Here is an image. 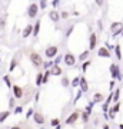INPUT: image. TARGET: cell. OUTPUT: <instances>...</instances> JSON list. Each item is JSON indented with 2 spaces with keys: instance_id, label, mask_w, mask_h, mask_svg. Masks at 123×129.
Returning a JSON list of instances; mask_svg holds the SVG:
<instances>
[{
  "instance_id": "6da1fadb",
  "label": "cell",
  "mask_w": 123,
  "mask_h": 129,
  "mask_svg": "<svg viewBox=\"0 0 123 129\" xmlns=\"http://www.w3.org/2000/svg\"><path fill=\"white\" fill-rule=\"evenodd\" d=\"M109 72H110V76H112V80H119V82L123 80V75H122V72H120L119 64L112 63L110 68H109Z\"/></svg>"
},
{
  "instance_id": "7a4b0ae2",
  "label": "cell",
  "mask_w": 123,
  "mask_h": 129,
  "mask_svg": "<svg viewBox=\"0 0 123 129\" xmlns=\"http://www.w3.org/2000/svg\"><path fill=\"white\" fill-rule=\"evenodd\" d=\"M110 32H112V36L113 37H117L119 35L122 36L123 33V23L122 22H113L110 24Z\"/></svg>"
},
{
  "instance_id": "3957f363",
  "label": "cell",
  "mask_w": 123,
  "mask_h": 129,
  "mask_svg": "<svg viewBox=\"0 0 123 129\" xmlns=\"http://www.w3.org/2000/svg\"><path fill=\"white\" fill-rule=\"evenodd\" d=\"M29 59H30V62L33 63V66H34V68L43 66V57H42L37 52H32V53L29 55Z\"/></svg>"
},
{
  "instance_id": "277c9868",
  "label": "cell",
  "mask_w": 123,
  "mask_h": 129,
  "mask_svg": "<svg viewBox=\"0 0 123 129\" xmlns=\"http://www.w3.org/2000/svg\"><path fill=\"white\" fill-rule=\"evenodd\" d=\"M59 55V47L57 46H49V47H46V50H45V56L47 57V59H56V56Z\"/></svg>"
},
{
  "instance_id": "5b68a950",
  "label": "cell",
  "mask_w": 123,
  "mask_h": 129,
  "mask_svg": "<svg viewBox=\"0 0 123 129\" xmlns=\"http://www.w3.org/2000/svg\"><path fill=\"white\" fill-rule=\"evenodd\" d=\"M79 118H80V111H73L72 113L66 118V122H64V123L66 125H74L79 120Z\"/></svg>"
},
{
  "instance_id": "8992f818",
  "label": "cell",
  "mask_w": 123,
  "mask_h": 129,
  "mask_svg": "<svg viewBox=\"0 0 123 129\" xmlns=\"http://www.w3.org/2000/svg\"><path fill=\"white\" fill-rule=\"evenodd\" d=\"M39 3H30L27 7V16L30 19H34L37 16V13H39Z\"/></svg>"
},
{
  "instance_id": "52a82bcc",
  "label": "cell",
  "mask_w": 123,
  "mask_h": 129,
  "mask_svg": "<svg viewBox=\"0 0 123 129\" xmlns=\"http://www.w3.org/2000/svg\"><path fill=\"white\" fill-rule=\"evenodd\" d=\"M63 60H64V64L66 66H74L76 64V56L73 55V53H70V52H67L63 56Z\"/></svg>"
},
{
  "instance_id": "ba28073f",
  "label": "cell",
  "mask_w": 123,
  "mask_h": 129,
  "mask_svg": "<svg viewBox=\"0 0 123 129\" xmlns=\"http://www.w3.org/2000/svg\"><path fill=\"white\" fill-rule=\"evenodd\" d=\"M97 46V35L92 32L89 36V50H95Z\"/></svg>"
},
{
  "instance_id": "9c48e42d",
  "label": "cell",
  "mask_w": 123,
  "mask_h": 129,
  "mask_svg": "<svg viewBox=\"0 0 123 129\" xmlns=\"http://www.w3.org/2000/svg\"><path fill=\"white\" fill-rule=\"evenodd\" d=\"M13 98L14 99H22L23 95H24V90H23V88H20L19 85H13Z\"/></svg>"
},
{
  "instance_id": "30bf717a",
  "label": "cell",
  "mask_w": 123,
  "mask_h": 129,
  "mask_svg": "<svg viewBox=\"0 0 123 129\" xmlns=\"http://www.w3.org/2000/svg\"><path fill=\"white\" fill-rule=\"evenodd\" d=\"M33 122L37 125H43L45 123V115L40 113V112H34L33 113Z\"/></svg>"
},
{
  "instance_id": "8fae6325",
  "label": "cell",
  "mask_w": 123,
  "mask_h": 129,
  "mask_svg": "<svg viewBox=\"0 0 123 129\" xmlns=\"http://www.w3.org/2000/svg\"><path fill=\"white\" fill-rule=\"evenodd\" d=\"M79 89H80L83 93H86L87 90H89V83H87V80H86L85 76H80V85H79Z\"/></svg>"
},
{
  "instance_id": "7c38bea8",
  "label": "cell",
  "mask_w": 123,
  "mask_h": 129,
  "mask_svg": "<svg viewBox=\"0 0 123 129\" xmlns=\"http://www.w3.org/2000/svg\"><path fill=\"white\" fill-rule=\"evenodd\" d=\"M97 56H99V57H112V53H110L105 46H102V47L97 49Z\"/></svg>"
},
{
  "instance_id": "4fadbf2b",
  "label": "cell",
  "mask_w": 123,
  "mask_h": 129,
  "mask_svg": "<svg viewBox=\"0 0 123 129\" xmlns=\"http://www.w3.org/2000/svg\"><path fill=\"white\" fill-rule=\"evenodd\" d=\"M49 19H50L52 22H55V23H57L60 20V13L57 12V10H52V12H49Z\"/></svg>"
},
{
  "instance_id": "5bb4252c",
  "label": "cell",
  "mask_w": 123,
  "mask_h": 129,
  "mask_svg": "<svg viewBox=\"0 0 123 129\" xmlns=\"http://www.w3.org/2000/svg\"><path fill=\"white\" fill-rule=\"evenodd\" d=\"M30 35H33V24H27L26 27L23 29V33H22V37L23 39H27Z\"/></svg>"
},
{
  "instance_id": "9a60e30c",
  "label": "cell",
  "mask_w": 123,
  "mask_h": 129,
  "mask_svg": "<svg viewBox=\"0 0 123 129\" xmlns=\"http://www.w3.org/2000/svg\"><path fill=\"white\" fill-rule=\"evenodd\" d=\"M50 73H52V76H60V75L63 73V70H62L60 66L53 64V66H52V69H50Z\"/></svg>"
},
{
  "instance_id": "2e32d148",
  "label": "cell",
  "mask_w": 123,
  "mask_h": 129,
  "mask_svg": "<svg viewBox=\"0 0 123 129\" xmlns=\"http://www.w3.org/2000/svg\"><path fill=\"white\" fill-rule=\"evenodd\" d=\"M93 102H95V103H103V102H105L103 93H100V92L95 93V95H93Z\"/></svg>"
},
{
  "instance_id": "e0dca14e",
  "label": "cell",
  "mask_w": 123,
  "mask_h": 129,
  "mask_svg": "<svg viewBox=\"0 0 123 129\" xmlns=\"http://www.w3.org/2000/svg\"><path fill=\"white\" fill-rule=\"evenodd\" d=\"M40 26H42V22L37 20L36 23H34V26H33V37L39 36V33H40Z\"/></svg>"
},
{
  "instance_id": "ac0fdd59",
  "label": "cell",
  "mask_w": 123,
  "mask_h": 129,
  "mask_svg": "<svg viewBox=\"0 0 123 129\" xmlns=\"http://www.w3.org/2000/svg\"><path fill=\"white\" fill-rule=\"evenodd\" d=\"M114 56L117 60H122L123 55H122V46L120 45H114Z\"/></svg>"
},
{
  "instance_id": "d6986e66",
  "label": "cell",
  "mask_w": 123,
  "mask_h": 129,
  "mask_svg": "<svg viewBox=\"0 0 123 129\" xmlns=\"http://www.w3.org/2000/svg\"><path fill=\"white\" fill-rule=\"evenodd\" d=\"M120 93H122V90H120V88H116L113 92V102L114 103H119V99H120Z\"/></svg>"
},
{
  "instance_id": "ffe728a7",
  "label": "cell",
  "mask_w": 123,
  "mask_h": 129,
  "mask_svg": "<svg viewBox=\"0 0 123 129\" xmlns=\"http://www.w3.org/2000/svg\"><path fill=\"white\" fill-rule=\"evenodd\" d=\"M10 113H12L10 111H3V112H0V123L6 122V119H7V118L10 116Z\"/></svg>"
},
{
  "instance_id": "44dd1931",
  "label": "cell",
  "mask_w": 123,
  "mask_h": 129,
  "mask_svg": "<svg viewBox=\"0 0 123 129\" xmlns=\"http://www.w3.org/2000/svg\"><path fill=\"white\" fill-rule=\"evenodd\" d=\"M89 55H90V50L87 49V50H85V52H82L80 53V56H79V60L80 62H86V60H89L87 57H89Z\"/></svg>"
},
{
  "instance_id": "7402d4cb",
  "label": "cell",
  "mask_w": 123,
  "mask_h": 129,
  "mask_svg": "<svg viewBox=\"0 0 123 129\" xmlns=\"http://www.w3.org/2000/svg\"><path fill=\"white\" fill-rule=\"evenodd\" d=\"M70 80H69V78L67 76H62V80H60V85H62V86H63V88H69V86H70Z\"/></svg>"
},
{
  "instance_id": "603a6c76",
  "label": "cell",
  "mask_w": 123,
  "mask_h": 129,
  "mask_svg": "<svg viewBox=\"0 0 123 129\" xmlns=\"http://www.w3.org/2000/svg\"><path fill=\"white\" fill-rule=\"evenodd\" d=\"M43 85V72H39L36 75V86H42Z\"/></svg>"
},
{
  "instance_id": "cb8c5ba5",
  "label": "cell",
  "mask_w": 123,
  "mask_h": 129,
  "mask_svg": "<svg viewBox=\"0 0 123 129\" xmlns=\"http://www.w3.org/2000/svg\"><path fill=\"white\" fill-rule=\"evenodd\" d=\"M93 106H95V102H93V101L87 103V106L85 108V112H86L87 115H92V111H93Z\"/></svg>"
},
{
  "instance_id": "d4e9b609",
  "label": "cell",
  "mask_w": 123,
  "mask_h": 129,
  "mask_svg": "<svg viewBox=\"0 0 123 129\" xmlns=\"http://www.w3.org/2000/svg\"><path fill=\"white\" fill-rule=\"evenodd\" d=\"M90 64H92V60H86V62H83L82 63V72L83 73H86L87 69L90 68Z\"/></svg>"
},
{
  "instance_id": "484cf974",
  "label": "cell",
  "mask_w": 123,
  "mask_h": 129,
  "mask_svg": "<svg viewBox=\"0 0 123 129\" xmlns=\"http://www.w3.org/2000/svg\"><path fill=\"white\" fill-rule=\"evenodd\" d=\"M120 106H122V103H120V102H119V103H114V105L112 106V108H110L109 111H110V112H113L114 115H116V113H117V112L120 111Z\"/></svg>"
},
{
  "instance_id": "4316f807",
  "label": "cell",
  "mask_w": 123,
  "mask_h": 129,
  "mask_svg": "<svg viewBox=\"0 0 123 129\" xmlns=\"http://www.w3.org/2000/svg\"><path fill=\"white\" fill-rule=\"evenodd\" d=\"M3 80H5V83H6V86H7V88H9V89H13V83H12V80H10L9 75L3 76Z\"/></svg>"
},
{
  "instance_id": "83f0119b",
  "label": "cell",
  "mask_w": 123,
  "mask_h": 129,
  "mask_svg": "<svg viewBox=\"0 0 123 129\" xmlns=\"http://www.w3.org/2000/svg\"><path fill=\"white\" fill-rule=\"evenodd\" d=\"M80 118H82V122H83V123H87V122H89V118H90V115H87L85 111H82V112H80Z\"/></svg>"
},
{
  "instance_id": "f1b7e54d",
  "label": "cell",
  "mask_w": 123,
  "mask_h": 129,
  "mask_svg": "<svg viewBox=\"0 0 123 129\" xmlns=\"http://www.w3.org/2000/svg\"><path fill=\"white\" fill-rule=\"evenodd\" d=\"M79 85H80V76H76V78L72 80L70 86H72V88H79Z\"/></svg>"
},
{
  "instance_id": "f546056e",
  "label": "cell",
  "mask_w": 123,
  "mask_h": 129,
  "mask_svg": "<svg viewBox=\"0 0 123 129\" xmlns=\"http://www.w3.org/2000/svg\"><path fill=\"white\" fill-rule=\"evenodd\" d=\"M52 76V73H50V70H46L45 73H43V85H46V83L49 82V78Z\"/></svg>"
},
{
  "instance_id": "4dcf8cb0",
  "label": "cell",
  "mask_w": 123,
  "mask_h": 129,
  "mask_svg": "<svg viewBox=\"0 0 123 129\" xmlns=\"http://www.w3.org/2000/svg\"><path fill=\"white\" fill-rule=\"evenodd\" d=\"M82 95H83V92L79 89L77 90V93H76V96H74V99H73V105H76L79 101H80V98H82Z\"/></svg>"
},
{
  "instance_id": "1f68e13d",
  "label": "cell",
  "mask_w": 123,
  "mask_h": 129,
  "mask_svg": "<svg viewBox=\"0 0 123 129\" xmlns=\"http://www.w3.org/2000/svg\"><path fill=\"white\" fill-rule=\"evenodd\" d=\"M16 68H17V60H16V59H12V62H10V66H9V72H13Z\"/></svg>"
},
{
  "instance_id": "d6a6232c",
  "label": "cell",
  "mask_w": 123,
  "mask_h": 129,
  "mask_svg": "<svg viewBox=\"0 0 123 129\" xmlns=\"http://www.w3.org/2000/svg\"><path fill=\"white\" fill-rule=\"evenodd\" d=\"M60 125V119L59 118H53V119L50 120V126H53V128H57Z\"/></svg>"
},
{
  "instance_id": "836d02e7",
  "label": "cell",
  "mask_w": 123,
  "mask_h": 129,
  "mask_svg": "<svg viewBox=\"0 0 123 129\" xmlns=\"http://www.w3.org/2000/svg\"><path fill=\"white\" fill-rule=\"evenodd\" d=\"M5 26H6V16H3V17H0V32L5 30Z\"/></svg>"
},
{
  "instance_id": "e575fe53",
  "label": "cell",
  "mask_w": 123,
  "mask_h": 129,
  "mask_svg": "<svg viewBox=\"0 0 123 129\" xmlns=\"http://www.w3.org/2000/svg\"><path fill=\"white\" fill-rule=\"evenodd\" d=\"M52 66H53V62H50V60L43 62V68H45V70H49V68L52 69Z\"/></svg>"
},
{
  "instance_id": "d590c367",
  "label": "cell",
  "mask_w": 123,
  "mask_h": 129,
  "mask_svg": "<svg viewBox=\"0 0 123 129\" xmlns=\"http://www.w3.org/2000/svg\"><path fill=\"white\" fill-rule=\"evenodd\" d=\"M9 108L10 109H14L16 108V99L14 98H10L9 99Z\"/></svg>"
},
{
  "instance_id": "8d00e7d4",
  "label": "cell",
  "mask_w": 123,
  "mask_h": 129,
  "mask_svg": "<svg viewBox=\"0 0 123 129\" xmlns=\"http://www.w3.org/2000/svg\"><path fill=\"white\" fill-rule=\"evenodd\" d=\"M63 59V56L62 55H57L56 56V59H55V62H53V64H56V66H59V63H60V60Z\"/></svg>"
},
{
  "instance_id": "74e56055",
  "label": "cell",
  "mask_w": 123,
  "mask_h": 129,
  "mask_svg": "<svg viewBox=\"0 0 123 129\" xmlns=\"http://www.w3.org/2000/svg\"><path fill=\"white\" fill-rule=\"evenodd\" d=\"M22 112H23V106H16V108H14V113H16V115H20Z\"/></svg>"
},
{
  "instance_id": "f35d334b",
  "label": "cell",
  "mask_w": 123,
  "mask_h": 129,
  "mask_svg": "<svg viewBox=\"0 0 123 129\" xmlns=\"http://www.w3.org/2000/svg\"><path fill=\"white\" fill-rule=\"evenodd\" d=\"M47 5H49V3H47L46 0H43V2H40V3H39V7H40V9H43V10H45L46 7H47Z\"/></svg>"
},
{
  "instance_id": "ab89813d",
  "label": "cell",
  "mask_w": 123,
  "mask_h": 129,
  "mask_svg": "<svg viewBox=\"0 0 123 129\" xmlns=\"http://www.w3.org/2000/svg\"><path fill=\"white\" fill-rule=\"evenodd\" d=\"M33 113H34V112H33V108H30V109L27 111V113H26V119H29V118H32V116H33Z\"/></svg>"
},
{
  "instance_id": "60d3db41",
  "label": "cell",
  "mask_w": 123,
  "mask_h": 129,
  "mask_svg": "<svg viewBox=\"0 0 123 129\" xmlns=\"http://www.w3.org/2000/svg\"><path fill=\"white\" fill-rule=\"evenodd\" d=\"M114 86H116V80H110V83H109V89L112 90V92H113Z\"/></svg>"
},
{
  "instance_id": "b9f144b4",
  "label": "cell",
  "mask_w": 123,
  "mask_h": 129,
  "mask_svg": "<svg viewBox=\"0 0 123 129\" xmlns=\"http://www.w3.org/2000/svg\"><path fill=\"white\" fill-rule=\"evenodd\" d=\"M69 17V12H62L60 13V19H67Z\"/></svg>"
},
{
  "instance_id": "7bdbcfd3",
  "label": "cell",
  "mask_w": 123,
  "mask_h": 129,
  "mask_svg": "<svg viewBox=\"0 0 123 129\" xmlns=\"http://www.w3.org/2000/svg\"><path fill=\"white\" fill-rule=\"evenodd\" d=\"M73 29H74V26H70V27L67 29V32H66V37H69V36H70V35H72Z\"/></svg>"
},
{
  "instance_id": "ee69618b",
  "label": "cell",
  "mask_w": 123,
  "mask_h": 129,
  "mask_svg": "<svg viewBox=\"0 0 123 129\" xmlns=\"http://www.w3.org/2000/svg\"><path fill=\"white\" fill-rule=\"evenodd\" d=\"M59 5H60V0H53V2H52V6L55 7V10H56V7H57Z\"/></svg>"
},
{
  "instance_id": "f6af8a7d",
  "label": "cell",
  "mask_w": 123,
  "mask_h": 129,
  "mask_svg": "<svg viewBox=\"0 0 123 129\" xmlns=\"http://www.w3.org/2000/svg\"><path fill=\"white\" fill-rule=\"evenodd\" d=\"M96 5H97V6H103V5H105V2H102V0H97V2H96Z\"/></svg>"
},
{
  "instance_id": "bcb514c9",
  "label": "cell",
  "mask_w": 123,
  "mask_h": 129,
  "mask_svg": "<svg viewBox=\"0 0 123 129\" xmlns=\"http://www.w3.org/2000/svg\"><path fill=\"white\" fill-rule=\"evenodd\" d=\"M102 129H110V126H109V125H107V123H105V125H103V126H102Z\"/></svg>"
},
{
  "instance_id": "7dc6e473",
  "label": "cell",
  "mask_w": 123,
  "mask_h": 129,
  "mask_svg": "<svg viewBox=\"0 0 123 129\" xmlns=\"http://www.w3.org/2000/svg\"><path fill=\"white\" fill-rule=\"evenodd\" d=\"M39 98H40V95H39V93H36V98H34V102H39Z\"/></svg>"
},
{
  "instance_id": "c3c4849f",
  "label": "cell",
  "mask_w": 123,
  "mask_h": 129,
  "mask_svg": "<svg viewBox=\"0 0 123 129\" xmlns=\"http://www.w3.org/2000/svg\"><path fill=\"white\" fill-rule=\"evenodd\" d=\"M10 129H22V128H20V126H12Z\"/></svg>"
},
{
  "instance_id": "681fc988",
  "label": "cell",
  "mask_w": 123,
  "mask_h": 129,
  "mask_svg": "<svg viewBox=\"0 0 123 129\" xmlns=\"http://www.w3.org/2000/svg\"><path fill=\"white\" fill-rule=\"evenodd\" d=\"M119 129H123V123H119Z\"/></svg>"
},
{
  "instance_id": "f907efd6",
  "label": "cell",
  "mask_w": 123,
  "mask_h": 129,
  "mask_svg": "<svg viewBox=\"0 0 123 129\" xmlns=\"http://www.w3.org/2000/svg\"><path fill=\"white\" fill-rule=\"evenodd\" d=\"M56 129H62V126H60V125H59V126H57V128H56Z\"/></svg>"
},
{
  "instance_id": "816d5d0a",
  "label": "cell",
  "mask_w": 123,
  "mask_h": 129,
  "mask_svg": "<svg viewBox=\"0 0 123 129\" xmlns=\"http://www.w3.org/2000/svg\"><path fill=\"white\" fill-rule=\"evenodd\" d=\"M122 37H123V33H122Z\"/></svg>"
},
{
  "instance_id": "f5cc1de1",
  "label": "cell",
  "mask_w": 123,
  "mask_h": 129,
  "mask_svg": "<svg viewBox=\"0 0 123 129\" xmlns=\"http://www.w3.org/2000/svg\"><path fill=\"white\" fill-rule=\"evenodd\" d=\"M0 62H2V59H0Z\"/></svg>"
}]
</instances>
